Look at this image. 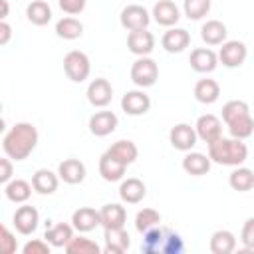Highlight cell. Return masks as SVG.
Listing matches in <instances>:
<instances>
[{
    "label": "cell",
    "mask_w": 254,
    "mask_h": 254,
    "mask_svg": "<svg viewBox=\"0 0 254 254\" xmlns=\"http://www.w3.org/2000/svg\"><path fill=\"white\" fill-rule=\"evenodd\" d=\"M32 189H34V187H32L28 181H24V179H14V181H10V183L4 185V194H6V198H8L10 202L20 204V202H26V200L30 198Z\"/></svg>",
    "instance_id": "cell-28"
},
{
    "label": "cell",
    "mask_w": 254,
    "mask_h": 254,
    "mask_svg": "<svg viewBox=\"0 0 254 254\" xmlns=\"http://www.w3.org/2000/svg\"><path fill=\"white\" fill-rule=\"evenodd\" d=\"M38 145V129L32 123H16L2 139V149L12 161H24Z\"/></svg>",
    "instance_id": "cell-1"
},
{
    "label": "cell",
    "mask_w": 254,
    "mask_h": 254,
    "mask_svg": "<svg viewBox=\"0 0 254 254\" xmlns=\"http://www.w3.org/2000/svg\"><path fill=\"white\" fill-rule=\"evenodd\" d=\"M151 16L155 18V22H157V24L167 26V28L175 26V24L181 20V12H179L177 4H175V2H171V0H159V2L153 6Z\"/></svg>",
    "instance_id": "cell-19"
},
{
    "label": "cell",
    "mask_w": 254,
    "mask_h": 254,
    "mask_svg": "<svg viewBox=\"0 0 254 254\" xmlns=\"http://www.w3.org/2000/svg\"><path fill=\"white\" fill-rule=\"evenodd\" d=\"M65 252L67 254H99L101 248L97 242H93L91 238H85V236H73L67 246H65Z\"/></svg>",
    "instance_id": "cell-36"
},
{
    "label": "cell",
    "mask_w": 254,
    "mask_h": 254,
    "mask_svg": "<svg viewBox=\"0 0 254 254\" xmlns=\"http://www.w3.org/2000/svg\"><path fill=\"white\" fill-rule=\"evenodd\" d=\"M58 4L69 16H75V14L83 12V8H85V0H58Z\"/></svg>",
    "instance_id": "cell-43"
},
{
    "label": "cell",
    "mask_w": 254,
    "mask_h": 254,
    "mask_svg": "<svg viewBox=\"0 0 254 254\" xmlns=\"http://www.w3.org/2000/svg\"><path fill=\"white\" fill-rule=\"evenodd\" d=\"M151 107V97L143 91V89H133V91H127L123 97H121V109L127 113V115H145Z\"/></svg>",
    "instance_id": "cell-9"
},
{
    "label": "cell",
    "mask_w": 254,
    "mask_h": 254,
    "mask_svg": "<svg viewBox=\"0 0 254 254\" xmlns=\"http://www.w3.org/2000/svg\"><path fill=\"white\" fill-rule=\"evenodd\" d=\"M127 48H129V52L131 54H135V56H149L151 52H153V48H155V36L147 30V28H143V30H133V32H129V36H127Z\"/></svg>",
    "instance_id": "cell-13"
},
{
    "label": "cell",
    "mask_w": 254,
    "mask_h": 254,
    "mask_svg": "<svg viewBox=\"0 0 254 254\" xmlns=\"http://www.w3.org/2000/svg\"><path fill=\"white\" fill-rule=\"evenodd\" d=\"M240 242L244 244V250H254V216L246 218L240 232Z\"/></svg>",
    "instance_id": "cell-40"
},
{
    "label": "cell",
    "mask_w": 254,
    "mask_h": 254,
    "mask_svg": "<svg viewBox=\"0 0 254 254\" xmlns=\"http://www.w3.org/2000/svg\"><path fill=\"white\" fill-rule=\"evenodd\" d=\"M218 95H220V85L214 79L204 77V79H198L196 81V85H194V97H196V101H200L204 105H210V103H214L218 99Z\"/></svg>",
    "instance_id": "cell-31"
},
{
    "label": "cell",
    "mask_w": 254,
    "mask_h": 254,
    "mask_svg": "<svg viewBox=\"0 0 254 254\" xmlns=\"http://www.w3.org/2000/svg\"><path fill=\"white\" fill-rule=\"evenodd\" d=\"M210 157L202 155V153H187L183 157V169L185 173L192 175V177H200V175H206L210 171Z\"/></svg>",
    "instance_id": "cell-27"
},
{
    "label": "cell",
    "mask_w": 254,
    "mask_h": 254,
    "mask_svg": "<svg viewBox=\"0 0 254 254\" xmlns=\"http://www.w3.org/2000/svg\"><path fill=\"white\" fill-rule=\"evenodd\" d=\"M0 6H2L0 18H2V20H6V16H8V0H0Z\"/></svg>",
    "instance_id": "cell-46"
},
{
    "label": "cell",
    "mask_w": 254,
    "mask_h": 254,
    "mask_svg": "<svg viewBox=\"0 0 254 254\" xmlns=\"http://www.w3.org/2000/svg\"><path fill=\"white\" fill-rule=\"evenodd\" d=\"M101 226L103 230L105 228H123L125 226V220H127V212L121 204L117 202H109V204H103L101 210Z\"/></svg>",
    "instance_id": "cell-24"
},
{
    "label": "cell",
    "mask_w": 254,
    "mask_h": 254,
    "mask_svg": "<svg viewBox=\"0 0 254 254\" xmlns=\"http://www.w3.org/2000/svg\"><path fill=\"white\" fill-rule=\"evenodd\" d=\"M71 224L77 232H91L101 224V214L91 206H79L71 214Z\"/></svg>",
    "instance_id": "cell-15"
},
{
    "label": "cell",
    "mask_w": 254,
    "mask_h": 254,
    "mask_svg": "<svg viewBox=\"0 0 254 254\" xmlns=\"http://www.w3.org/2000/svg\"><path fill=\"white\" fill-rule=\"evenodd\" d=\"M10 36H12V28L6 20L0 22V46H6L10 42Z\"/></svg>",
    "instance_id": "cell-45"
},
{
    "label": "cell",
    "mask_w": 254,
    "mask_h": 254,
    "mask_svg": "<svg viewBox=\"0 0 254 254\" xmlns=\"http://www.w3.org/2000/svg\"><path fill=\"white\" fill-rule=\"evenodd\" d=\"M117 123H119V119L113 111H97L89 119V131L95 137H105V135L115 131Z\"/></svg>",
    "instance_id": "cell-18"
},
{
    "label": "cell",
    "mask_w": 254,
    "mask_h": 254,
    "mask_svg": "<svg viewBox=\"0 0 254 254\" xmlns=\"http://www.w3.org/2000/svg\"><path fill=\"white\" fill-rule=\"evenodd\" d=\"M196 139H198L196 129L190 127L189 123H177V125L171 129V133H169L171 145H173L175 149H179V151H190V149L196 145Z\"/></svg>",
    "instance_id": "cell-11"
},
{
    "label": "cell",
    "mask_w": 254,
    "mask_h": 254,
    "mask_svg": "<svg viewBox=\"0 0 254 254\" xmlns=\"http://www.w3.org/2000/svg\"><path fill=\"white\" fill-rule=\"evenodd\" d=\"M16 248H18V244H16L14 234L8 230V226H2L0 228V250L4 254H12V252H16Z\"/></svg>",
    "instance_id": "cell-41"
},
{
    "label": "cell",
    "mask_w": 254,
    "mask_h": 254,
    "mask_svg": "<svg viewBox=\"0 0 254 254\" xmlns=\"http://www.w3.org/2000/svg\"><path fill=\"white\" fill-rule=\"evenodd\" d=\"M58 175L67 185H79L85 179V165L79 159H65L60 163Z\"/></svg>",
    "instance_id": "cell-22"
},
{
    "label": "cell",
    "mask_w": 254,
    "mask_h": 254,
    "mask_svg": "<svg viewBox=\"0 0 254 254\" xmlns=\"http://www.w3.org/2000/svg\"><path fill=\"white\" fill-rule=\"evenodd\" d=\"M119 22L125 30L133 32V30H143L149 26L151 22V14L147 12V8L139 6V4H129L121 10V16H119Z\"/></svg>",
    "instance_id": "cell-6"
},
{
    "label": "cell",
    "mask_w": 254,
    "mask_h": 254,
    "mask_svg": "<svg viewBox=\"0 0 254 254\" xmlns=\"http://www.w3.org/2000/svg\"><path fill=\"white\" fill-rule=\"evenodd\" d=\"M50 248H52V244L48 242V240H30V242H26L24 244V248H22V252L24 254H50Z\"/></svg>",
    "instance_id": "cell-42"
},
{
    "label": "cell",
    "mask_w": 254,
    "mask_h": 254,
    "mask_svg": "<svg viewBox=\"0 0 254 254\" xmlns=\"http://www.w3.org/2000/svg\"><path fill=\"white\" fill-rule=\"evenodd\" d=\"M107 153H109L111 157L119 159V161L125 163V165L135 163V159H137V155H139L137 145H135L133 141H129V139H119V141H115V143L107 149Z\"/></svg>",
    "instance_id": "cell-29"
},
{
    "label": "cell",
    "mask_w": 254,
    "mask_h": 254,
    "mask_svg": "<svg viewBox=\"0 0 254 254\" xmlns=\"http://www.w3.org/2000/svg\"><path fill=\"white\" fill-rule=\"evenodd\" d=\"M183 10H185V16L189 20H200V18H204L208 14L210 0H185Z\"/></svg>",
    "instance_id": "cell-38"
},
{
    "label": "cell",
    "mask_w": 254,
    "mask_h": 254,
    "mask_svg": "<svg viewBox=\"0 0 254 254\" xmlns=\"http://www.w3.org/2000/svg\"><path fill=\"white\" fill-rule=\"evenodd\" d=\"M189 44H190V34L185 28H171L161 38V46L169 54H179L185 48H189Z\"/></svg>",
    "instance_id": "cell-17"
},
{
    "label": "cell",
    "mask_w": 254,
    "mask_h": 254,
    "mask_svg": "<svg viewBox=\"0 0 254 254\" xmlns=\"http://www.w3.org/2000/svg\"><path fill=\"white\" fill-rule=\"evenodd\" d=\"M113 99V87L109 83V79L105 77H95L89 85H87V101L93 107H105L109 105Z\"/></svg>",
    "instance_id": "cell-10"
},
{
    "label": "cell",
    "mask_w": 254,
    "mask_h": 254,
    "mask_svg": "<svg viewBox=\"0 0 254 254\" xmlns=\"http://www.w3.org/2000/svg\"><path fill=\"white\" fill-rule=\"evenodd\" d=\"M125 169H127V165L121 163L119 159L111 157L107 151H105V153L101 155V159H99V175H101V179L107 181V183L121 181L123 175H125Z\"/></svg>",
    "instance_id": "cell-20"
},
{
    "label": "cell",
    "mask_w": 254,
    "mask_h": 254,
    "mask_svg": "<svg viewBox=\"0 0 254 254\" xmlns=\"http://www.w3.org/2000/svg\"><path fill=\"white\" fill-rule=\"evenodd\" d=\"M12 222H14V228L28 236L32 232H36L38 228V222H40V212L36 210V206H30V204H24V206H18L14 216H12Z\"/></svg>",
    "instance_id": "cell-8"
},
{
    "label": "cell",
    "mask_w": 254,
    "mask_h": 254,
    "mask_svg": "<svg viewBox=\"0 0 254 254\" xmlns=\"http://www.w3.org/2000/svg\"><path fill=\"white\" fill-rule=\"evenodd\" d=\"M159 79V65L155 60H151L149 56H141L133 62L131 65V81L145 89V87H151L155 85V81Z\"/></svg>",
    "instance_id": "cell-4"
},
{
    "label": "cell",
    "mask_w": 254,
    "mask_h": 254,
    "mask_svg": "<svg viewBox=\"0 0 254 254\" xmlns=\"http://www.w3.org/2000/svg\"><path fill=\"white\" fill-rule=\"evenodd\" d=\"M26 18L34 26H46L52 20V8L44 0H32L26 8Z\"/></svg>",
    "instance_id": "cell-30"
},
{
    "label": "cell",
    "mask_w": 254,
    "mask_h": 254,
    "mask_svg": "<svg viewBox=\"0 0 254 254\" xmlns=\"http://www.w3.org/2000/svg\"><path fill=\"white\" fill-rule=\"evenodd\" d=\"M64 71L75 83L85 81L89 77V71H91V62H89L87 54H83L79 50L67 52L65 58H64Z\"/></svg>",
    "instance_id": "cell-5"
},
{
    "label": "cell",
    "mask_w": 254,
    "mask_h": 254,
    "mask_svg": "<svg viewBox=\"0 0 254 254\" xmlns=\"http://www.w3.org/2000/svg\"><path fill=\"white\" fill-rule=\"evenodd\" d=\"M183 248H185V244H183V238H181L177 232H173V230L165 228L163 254H179V252H183Z\"/></svg>",
    "instance_id": "cell-39"
},
{
    "label": "cell",
    "mask_w": 254,
    "mask_h": 254,
    "mask_svg": "<svg viewBox=\"0 0 254 254\" xmlns=\"http://www.w3.org/2000/svg\"><path fill=\"white\" fill-rule=\"evenodd\" d=\"M163 242H165V228H161V224H159V226L143 232L141 250L145 254H159V252H163Z\"/></svg>",
    "instance_id": "cell-35"
},
{
    "label": "cell",
    "mask_w": 254,
    "mask_h": 254,
    "mask_svg": "<svg viewBox=\"0 0 254 254\" xmlns=\"http://www.w3.org/2000/svg\"><path fill=\"white\" fill-rule=\"evenodd\" d=\"M56 34L64 40H77L83 34V24L73 16H65L56 22Z\"/></svg>",
    "instance_id": "cell-34"
},
{
    "label": "cell",
    "mask_w": 254,
    "mask_h": 254,
    "mask_svg": "<svg viewBox=\"0 0 254 254\" xmlns=\"http://www.w3.org/2000/svg\"><path fill=\"white\" fill-rule=\"evenodd\" d=\"M60 185V175L52 173L50 169H38L32 175V187L40 194H54Z\"/></svg>",
    "instance_id": "cell-23"
},
{
    "label": "cell",
    "mask_w": 254,
    "mask_h": 254,
    "mask_svg": "<svg viewBox=\"0 0 254 254\" xmlns=\"http://www.w3.org/2000/svg\"><path fill=\"white\" fill-rule=\"evenodd\" d=\"M236 248V236L230 230H216L210 236V252L212 254H230Z\"/></svg>",
    "instance_id": "cell-32"
},
{
    "label": "cell",
    "mask_w": 254,
    "mask_h": 254,
    "mask_svg": "<svg viewBox=\"0 0 254 254\" xmlns=\"http://www.w3.org/2000/svg\"><path fill=\"white\" fill-rule=\"evenodd\" d=\"M248 56V50L242 42L238 40H230V42H224L220 52H218V62L224 65V67H240L244 64Z\"/></svg>",
    "instance_id": "cell-7"
},
{
    "label": "cell",
    "mask_w": 254,
    "mask_h": 254,
    "mask_svg": "<svg viewBox=\"0 0 254 254\" xmlns=\"http://www.w3.org/2000/svg\"><path fill=\"white\" fill-rule=\"evenodd\" d=\"M44 238L54 246V248H65L67 242L73 238V224H65V222H58L46 228Z\"/></svg>",
    "instance_id": "cell-25"
},
{
    "label": "cell",
    "mask_w": 254,
    "mask_h": 254,
    "mask_svg": "<svg viewBox=\"0 0 254 254\" xmlns=\"http://www.w3.org/2000/svg\"><path fill=\"white\" fill-rule=\"evenodd\" d=\"M194 129H196L198 139H202L206 145L212 143V141H216L218 137H222V123H220V119H218L216 115H212V113L200 115V117L196 119Z\"/></svg>",
    "instance_id": "cell-12"
},
{
    "label": "cell",
    "mask_w": 254,
    "mask_h": 254,
    "mask_svg": "<svg viewBox=\"0 0 254 254\" xmlns=\"http://www.w3.org/2000/svg\"><path fill=\"white\" fill-rule=\"evenodd\" d=\"M208 157L216 165L240 167L248 157V147H246V143H242V139L218 137L216 141L208 143Z\"/></svg>",
    "instance_id": "cell-3"
},
{
    "label": "cell",
    "mask_w": 254,
    "mask_h": 254,
    "mask_svg": "<svg viewBox=\"0 0 254 254\" xmlns=\"http://www.w3.org/2000/svg\"><path fill=\"white\" fill-rule=\"evenodd\" d=\"M159 224H161V214L155 208H143L135 216V228L141 234L151 230V228H155V226H159Z\"/></svg>",
    "instance_id": "cell-37"
},
{
    "label": "cell",
    "mask_w": 254,
    "mask_h": 254,
    "mask_svg": "<svg viewBox=\"0 0 254 254\" xmlns=\"http://www.w3.org/2000/svg\"><path fill=\"white\" fill-rule=\"evenodd\" d=\"M222 121L228 131L236 139H248L254 133V119L250 115V107L242 99H230L222 105Z\"/></svg>",
    "instance_id": "cell-2"
},
{
    "label": "cell",
    "mask_w": 254,
    "mask_h": 254,
    "mask_svg": "<svg viewBox=\"0 0 254 254\" xmlns=\"http://www.w3.org/2000/svg\"><path fill=\"white\" fill-rule=\"evenodd\" d=\"M145 194H147V187H145V183H143L141 179H137V177L125 179V181L121 183V187H119V196H121V200L127 202V204H137V202H141V200L145 198Z\"/></svg>",
    "instance_id": "cell-21"
},
{
    "label": "cell",
    "mask_w": 254,
    "mask_h": 254,
    "mask_svg": "<svg viewBox=\"0 0 254 254\" xmlns=\"http://www.w3.org/2000/svg\"><path fill=\"white\" fill-rule=\"evenodd\" d=\"M189 64L198 73H210L218 65V54H214L210 48H194L190 52Z\"/></svg>",
    "instance_id": "cell-14"
},
{
    "label": "cell",
    "mask_w": 254,
    "mask_h": 254,
    "mask_svg": "<svg viewBox=\"0 0 254 254\" xmlns=\"http://www.w3.org/2000/svg\"><path fill=\"white\" fill-rule=\"evenodd\" d=\"M12 181V161L10 157L6 155L4 159H0V183L6 185Z\"/></svg>",
    "instance_id": "cell-44"
},
{
    "label": "cell",
    "mask_w": 254,
    "mask_h": 254,
    "mask_svg": "<svg viewBox=\"0 0 254 254\" xmlns=\"http://www.w3.org/2000/svg\"><path fill=\"white\" fill-rule=\"evenodd\" d=\"M226 26L220 22V20H206L200 28V38L204 44L208 46H218V44H224L226 40Z\"/></svg>",
    "instance_id": "cell-26"
},
{
    "label": "cell",
    "mask_w": 254,
    "mask_h": 254,
    "mask_svg": "<svg viewBox=\"0 0 254 254\" xmlns=\"http://www.w3.org/2000/svg\"><path fill=\"white\" fill-rule=\"evenodd\" d=\"M228 185L238 192H246L254 189V171L248 167H236L228 177Z\"/></svg>",
    "instance_id": "cell-33"
},
{
    "label": "cell",
    "mask_w": 254,
    "mask_h": 254,
    "mask_svg": "<svg viewBox=\"0 0 254 254\" xmlns=\"http://www.w3.org/2000/svg\"><path fill=\"white\" fill-rule=\"evenodd\" d=\"M131 246L129 232L123 228H105V254H123Z\"/></svg>",
    "instance_id": "cell-16"
}]
</instances>
